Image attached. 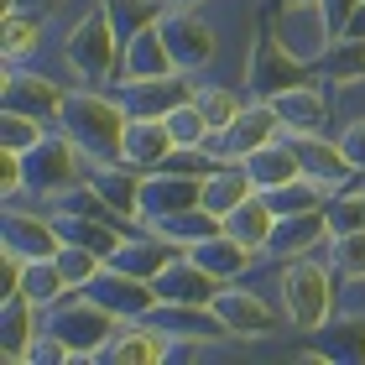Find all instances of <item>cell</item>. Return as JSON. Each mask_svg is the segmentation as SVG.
Wrapping results in <instances>:
<instances>
[{
  "instance_id": "40",
  "label": "cell",
  "mask_w": 365,
  "mask_h": 365,
  "mask_svg": "<svg viewBox=\"0 0 365 365\" xmlns=\"http://www.w3.org/2000/svg\"><path fill=\"white\" fill-rule=\"evenodd\" d=\"M68 360H78V355L53 334V329H42V334L31 339V350H26V365H68Z\"/></svg>"
},
{
  "instance_id": "33",
  "label": "cell",
  "mask_w": 365,
  "mask_h": 365,
  "mask_svg": "<svg viewBox=\"0 0 365 365\" xmlns=\"http://www.w3.org/2000/svg\"><path fill=\"white\" fill-rule=\"evenodd\" d=\"M193 105H198V115L209 120V130L220 136V130H230V120L245 110V99L230 89V84H204V78H198V84H193Z\"/></svg>"
},
{
  "instance_id": "23",
  "label": "cell",
  "mask_w": 365,
  "mask_h": 365,
  "mask_svg": "<svg viewBox=\"0 0 365 365\" xmlns=\"http://www.w3.org/2000/svg\"><path fill=\"white\" fill-rule=\"evenodd\" d=\"M162 73H178V63L162 37V21H146L136 37L120 42V78H162Z\"/></svg>"
},
{
  "instance_id": "8",
  "label": "cell",
  "mask_w": 365,
  "mask_h": 365,
  "mask_svg": "<svg viewBox=\"0 0 365 365\" xmlns=\"http://www.w3.org/2000/svg\"><path fill=\"white\" fill-rule=\"evenodd\" d=\"M157 21H162V37H168L173 63H178L182 73H204L209 63L220 58V31H214L198 11H178V6H168Z\"/></svg>"
},
{
  "instance_id": "13",
  "label": "cell",
  "mask_w": 365,
  "mask_h": 365,
  "mask_svg": "<svg viewBox=\"0 0 365 365\" xmlns=\"http://www.w3.org/2000/svg\"><path fill=\"white\" fill-rule=\"evenodd\" d=\"M0 245L16 256H26V261H37V256H58V225H53V214H37V209H21V204H6V220H0Z\"/></svg>"
},
{
  "instance_id": "16",
  "label": "cell",
  "mask_w": 365,
  "mask_h": 365,
  "mask_svg": "<svg viewBox=\"0 0 365 365\" xmlns=\"http://www.w3.org/2000/svg\"><path fill=\"white\" fill-rule=\"evenodd\" d=\"M193 204H204V178L168 173V168H157V173L141 178V225L162 220V214H182Z\"/></svg>"
},
{
  "instance_id": "35",
  "label": "cell",
  "mask_w": 365,
  "mask_h": 365,
  "mask_svg": "<svg viewBox=\"0 0 365 365\" xmlns=\"http://www.w3.org/2000/svg\"><path fill=\"white\" fill-rule=\"evenodd\" d=\"M47 125L42 115H26V110H0V146H6V152H31V146H37L42 136H47Z\"/></svg>"
},
{
  "instance_id": "20",
  "label": "cell",
  "mask_w": 365,
  "mask_h": 365,
  "mask_svg": "<svg viewBox=\"0 0 365 365\" xmlns=\"http://www.w3.org/2000/svg\"><path fill=\"white\" fill-rule=\"evenodd\" d=\"M173 130L162 115H130V125H125V141H120V162H130L136 173H157L162 162L173 157Z\"/></svg>"
},
{
  "instance_id": "36",
  "label": "cell",
  "mask_w": 365,
  "mask_h": 365,
  "mask_svg": "<svg viewBox=\"0 0 365 365\" xmlns=\"http://www.w3.org/2000/svg\"><path fill=\"white\" fill-rule=\"evenodd\" d=\"M329 267L334 277H365V230H339L329 240Z\"/></svg>"
},
{
  "instance_id": "6",
  "label": "cell",
  "mask_w": 365,
  "mask_h": 365,
  "mask_svg": "<svg viewBox=\"0 0 365 365\" xmlns=\"http://www.w3.org/2000/svg\"><path fill=\"white\" fill-rule=\"evenodd\" d=\"M272 31L282 37V47L297 58V63H308V68H319L324 53L334 42V21H329V11H324V0H277V16H272Z\"/></svg>"
},
{
  "instance_id": "4",
  "label": "cell",
  "mask_w": 365,
  "mask_h": 365,
  "mask_svg": "<svg viewBox=\"0 0 365 365\" xmlns=\"http://www.w3.org/2000/svg\"><path fill=\"white\" fill-rule=\"evenodd\" d=\"M42 329H53L78 360H99L105 344H110V334L120 329V319H115L99 297H89L84 287H68L58 303L42 308Z\"/></svg>"
},
{
  "instance_id": "17",
  "label": "cell",
  "mask_w": 365,
  "mask_h": 365,
  "mask_svg": "<svg viewBox=\"0 0 365 365\" xmlns=\"http://www.w3.org/2000/svg\"><path fill=\"white\" fill-rule=\"evenodd\" d=\"M152 287H157V303H214V292H220L225 282L182 251V256H173L168 267L152 277Z\"/></svg>"
},
{
  "instance_id": "9",
  "label": "cell",
  "mask_w": 365,
  "mask_h": 365,
  "mask_svg": "<svg viewBox=\"0 0 365 365\" xmlns=\"http://www.w3.org/2000/svg\"><path fill=\"white\" fill-rule=\"evenodd\" d=\"M277 136H282L277 105H272V99H251V105L230 120V130H220V136L209 141V152H214V162H245L256 146H267Z\"/></svg>"
},
{
  "instance_id": "24",
  "label": "cell",
  "mask_w": 365,
  "mask_h": 365,
  "mask_svg": "<svg viewBox=\"0 0 365 365\" xmlns=\"http://www.w3.org/2000/svg\"><path fill=\"white\" fill-rule=\"evenodd\" d=\"M141 178H146V173H136L130 162H105V168L89 173L94 193L105 198V204L120 214L125 225H141Z\"/></svg>"
},
{
  "instance_id": "11",
  "label": "cell",
  "mask_w": 365,
  "mask_h": 365,
  "mask_svg": "<svg viewBox=\"0 0 365 365\" xmlns=\"http://www.w3.org/2000/svg\"><path fill=\"white\" fill-rule=\"evenodd\" d=\"M89 297H99V303H105L115 319H146V313L157 308V287L146 277H136V272H120V267H99L94 272V282L84 287Z\"/></svg>"
},
{
  "instance_id": "29",
  "label": "cell",
  "mask_w": 365,
  "mask_h": 365,
  "mask_svg": "<svg viewBox=\"0 0 365 365\" xmlns=\"http://www.w3.org/2000/svg\"><path fill=\"white\" fill-rule=\"evenodd\" d=\"M173 256H182L178 245H168L162 235H152V230H146V235H125L120 245H115V256H110V267H120V272H136V277H146L152 282L162 267H168Z\"/></svg>"
},
{
  "instance_id": "7",
  "label": "cell",
  "mask_w": 365,
  "mask_h": 365,
  "mask_svg": "<svg viewBox=\"0 0 365 365\" xmlns=\"http://www.w3.org/2000/svg\"><path fill=\"white\" fill-rule=\"evenodd\" d=\"M245 78H251V89L256 99H272L282 89H292V84H308V63H297L287 47H282V37L272 31V21L256 31V42H251V63H245Z\"/></svg>"
},
{
  "instance_id": "41",
  "label": "cell",
  "mask_w": 365,
  "mask_h": 365,
  "mask_svg": "<svg viewBox=\"0 0 365 365\" xmlns=\"http://www.w3.org/2000/svg\"><path fill=\"white\" fill-rule=\"evenodd\" d=\"M339 146H344V157H350V168L365 178V115H355V120L339 130Z\"/></svg>"
},
{
  "instance_id": "32",
  "label": "cell",
  "mask_w": 365,
  "mask_h": 365,
  "mask_svg": "<svg viewBox=\"0 0 365 365\" xmlns=\"http://www.w3.org/2000/svg\"><path fill=\"white\" fill-rule=\"evenodd\" d=\"M47 16H53V11H37V6H6V42H0L6 63H21L26 53H37V47H42V31H47Z\"/></svg>"
},
{
  "instance_id": "25",
  "label": "cell",
  "mask_w": 365,
  "mask_h": 365,
  "mask_svg": "<svg viewBox=\"0 0 365 365\" xmlns=\"http://www.w3.org/2000/svg\"><path fill=\"white\" fill-rule=\"evenodd\" d=\"M245 173H251V182L261 193H272V188H282V182L303 178V157H297V146L287 136H277V141L256 146V152L245 157Z\"/></svg>"
},
{
  "instance_id": "42",
  "label": "cell",
  "mask_w": 365,
  "mask_h": 365,
  "mask_svg": "<svg viewBox=\"0 0 365 365\" xmlns=\"http://www.w3.org/2000/svg\"><path fill=\"white\" fill-rule=\"evenodd\" d=\"M6 6H37V11H58L63 0H6Z\"/></svg>"
},
{
  "instance_id": "31",
  "label": "cell",
  "mask_w": 365,
  "mask_h": 365,
  "mask_svg": "<svg viewBox=\"0 0 365 365\" xmlns=\"http://www.w3.org/2000/svg\"><path fill=\"white\" fill-rule=\"evenodd\" d=\"M319 78L329 89H355V84H365V37H334V47L324 53V63H319Z\"/></svg>"
},
{
  "instance_id": "21",
  "label": "cell",
  "mask_w": 365,
  "mask_h": 365,
  "mask_svg": "<svg viewBox=\"0 0 365 365\" xmlns=\"http://www.w3.org/2000/svg\"><path fill=\"white\" fill-rule=\"evenodd\" d=\"M272 105L282 115V136H297V130H324L329 125V89L324 78H308V84H292L272 94Z\"/></svg>"
},
{
  "instance_id": "39",
  "label": "cell",
  "mask_w": 365,
  "mask_h": 365,
  "mask_svg": "<svg viewBox=\"0 0 365 365\" xmlns=\"http://www.w3.org/2000/svg\"><path fill=\"white\" fill-rule=\"evenodd\" d=\"M0 193H6V204H21L26 193V157L6 152V146H0Z\"/></svg>"
},
{
  "instance_id": "10",
  "label": "cell",
  "mask_w": 365,
  "mask_h": 365,
  "mask_svg": "<svg viewBox=\"0 0 365 365\" xmlns=\"http://www.w3.org/2000/svg\"><path fill=\"white\" fill-rule=\"evenodd\" d=\"M209 308L225 319L230 339H272V334H282V319H277V313L261 303L251 287H235V282H225V287L214 292Z\"/></svg>"
},
{
  "instance_id": "30",
  "label": "cell",
  "mask_w": 365,
  "mask_h": 365,
  "mask_svg": "<svg viewBox=\"0 0 365 365\" xmlns=\"http://www.w3.org/2000/svg\"><path fill=\"white\" fill-rule=\"evenodd\" d=\"M251 193H261L256 182H251V173H245V162H214V173L204 178V209L209 214H225L235 209V204H245Z\"/></svg>"
},
{
  "instance_id": "37",
  "label": "cell",
  "mask_w": 365,
  "mask_h": 365,
  "mask_svg": "<svg viewBox=\"0 0 365 365\" xmlns=\"http://www.w3.org/2000/svg\"><path fill=\"white\" fill-rule=\"evenodd\" d=\"M58 267H63V277H68V287H89L94 272L105 267V256L89 251V245H78V240H63L58 245Z\"/></svg>"
},
{
  "instance_id": "5",
  "label": "cell",
  "mask_w": 365,
  "mask_h": 365,
  "mask_svg": "<svg viewBox=\"0 0 365 365\" xmlns=\"http://www.w3.org/2000/svg\"><path fill=\"white\" fill-rule=\"evenodd\" d=\"M89 173H94L89 152L68 136V130H58V125L26 152V193L31 198H53V204H58L63 193H73L78 182H89Z\"/></svg>"
},
{
  "instance_id": "2",
  "label": "cell",
  "mask_w": 365,
  "mask_h": 365,
  "mask_svg": "<svg viewBox=\"0 0 365 365\" xmlns=\"http://www.w3.org/2000/svg\"><path fill=\"white\" fill-rule=\"evenodd\" d=\"M125 125H130V110L120 105V94H99V89H68L63 99V115H58V130L89 152L94 168L105 162H120V141H125Z\"/></svg>"
},
{
  "instance_id": "27",
  "label": "cell",
  "mask_w": 365,
  "mask_h": 365,
  "mask_svg": "<svg viewBox=\"0 0 365 365\" xmlns=\"http://www.w3.org/2000/svg\"><path fill=\"white\" fill-rule=\"evenodd\" d=\"M188 256L198 261V267H209L220 282H240L245 272L256 267V261H267V256H256L251 245H240L235 235H225V230H220V235H209V240H198Z\"/></svg>"
},
{
  "instance_id": "26",
  "label": "cell",
  "mask_w": 365,
  "mask_h": 365,
  "mask_svg": "<svg viewBox=\"0 0 365 365\" xmlns=\"http://www.w3.org/2000/svg\"><path fill=\"white\" fill-rule=\"evenodd\" d=\"M272 230H277V209H272L267 193H251L245 204H235V209L225 214V235H235L240 245H251L256 256H267Z\"/></svg>"
},
{
  "instance_id": "28",
  "label": "cell",
  "mask_w": 365,
  "mask_h": 365,
  "mask_svg": "<svg viewBox=\"0 0 365 365\" xmlns=\"http://www.w3.org/2000/svg\"><path fill=\"white\" fill-rule=\"evenodd\" d=\"M141 230L162 235L168 245H178V251H193L198 240L220 235V230H225V220H220V214H209L204 204H193V209H182V214H162V220H146Z\"/></svg>"
},
{
  "instance_id": "3",
  "label": "cell",
  "mask_w": 365,
  "mask_h": 365,
  "mask_svg": "<svg viewBox=\"0 0 365 365\" xmlns=\"http://www.w3.org/2000/svg\"><path fill=\"white\" fill-rule=\"evenodd\" d=\"M277 297H282V313H287V324L297 334H319L334 319V277L313 256L277 261Z\"/></svg>"
},
{
  "instance_id": "43",
  "label": "cell",
  "mask_w": 365,
  "mask_h": 365,
  "mask_svg": "<svg viewBox=\"0 0 365 365\" xmlns=\"http://www.w3.org/2000/svg\"><path fill=\"white\" fill-rule=\"evenodd\" d=\"M168 6H178V11H204L209 0H168Z\"/></svg>"
},
{
  "instance_id": "18",
  "label": "cell",
  "mask_w": 365,
  "mask_h": 365,
  "mask_svg": "<svg viewBox=\"0 0 365 365\" xmlns=\"http://www.w3.org/2000/svg\"><path fill=\"white\" fill-rule=\"evenodd\" d=\"M193 73H162V78H120V105L130 115H168L173 105L193 99Z\"/></svg>"
},
{
  "instance_id": "38",
  "label": "cell",
  "mask_w": 365,
  "mask_h": 365,
  "mask_svg": "<svg viewBox=\"0 0 365 365\" xmlns=\"http://www.w3.org/2000/svg\"><path fill=\"white\" fill-rule=\"evenodd\" d=\"M324 209H329L334 235H339V230H365V182H360V188H339Z\"/></svg>"
},
{
  "instance_id": "1",
  "label": "cell",
  "mask_w": 365,
  "mask_h": 365,
  "mask_svg": "<svg viewBox=\"0 0 365 365\" xmlns=\"http://www.w3.org/2000/svg\"><path fill=\"white\" fill-rule=\"evenodd\" d=\"M63 68H68L84 89H105L120 84V31H115V11L110 0H94V6L78 16L63 37Z\"/></svg>"
},
{
  "instance_id": "19",
  "label": "cell",
  "mask_w": 365,
  "mask_h": 365,
  "mask_svg": "<svg viewBox=\"0 0 365 365\" xmlns=\"http://www.w3.org/2000/svg\"><path fill=\"white\" fill-rule=\"evenodd\" d=\"M292 146H297V157H303V173L308 178H319L324 188H350V178H360L355 168H350V157H344V146L339 141H329L324 130H297V136H287Z\"/></svg>"
},
{
  "instance_id": "14",
  "label": "cell",
  "mask_w": 365,
  "mask_h": 365,
  "mask_svg": "<svg viewBox=\"0 0 365 365\" xmlns=\"http://www.w3.org/2000/svg\"><path fill=\"white\" fill-rule=\"evenodd\" d=\"M63 99H68V89H63L58 78H47V73H21V68H11V73H6V84H0V110L42 115L47 125H58Z\"/></svg>"
},
{
  "instance_id": "15",
  "label": "cell",
  "mask_w": 365,
  "mask_h": 365,
  "mask_svg": "<svg viewBox=\"0 0 365 365\" xmlns=\"http://www.w3.org/2000/svg\"><path fill=\"white\" fill-rule=\"evenodd\" d=\"M168 350H173V334L162 324H152V319H120V329L110 334V344H105V355H99V360L157 365V360H168Z\"/></svg>"
},
{
  "instance_id": "12",
  "label": "cell",
  "mask_w": 365,
  "mask_h": 365,
  "mask_svg": "<svg viewBox=\"0 0 365 365\" xmlns=\"http://www.w3.org/2000/svg\"><path fill=\"white\" fill-rule=\"evenodd\" d=\"M334 240V225H329V209H303V214H277V230H272V245H267V261H297V256H313L319 245Z\"/></svg>"
},
{
  "instance_id": "22",
  "label": "cell",
  "mask_w": 365,
  "mask_h": 365,
  "mask_svg": "<svg viewBox=\"0 0 365 365\" xmlns=\"http://www.w3.org/2000/svg\"><path fill=\"white\" fill-rule=\"evenodd\" d=\"M37 313L42 308L31 303L26 292H6V297H0V360H6V365H26L31 339L42 334Z\"/></svg>"
},
{
  "instance_id": "34",
  "label": "cell",
  "mask_w": 365,
  "mask_h": 365,
  "mask_svg": "<svg viewBox=\"0 0 365 365\" xmlns=\"http://www.w3.org/2000/svg\"><path fill=\"white\" fill-rule=\"evenodd\" d=\"M16 292H26L37 308L58 303V297L68 292V277H63L58 256H37V261H26V272H21V287H16Z\"/></svg>"
}]
</instances>
